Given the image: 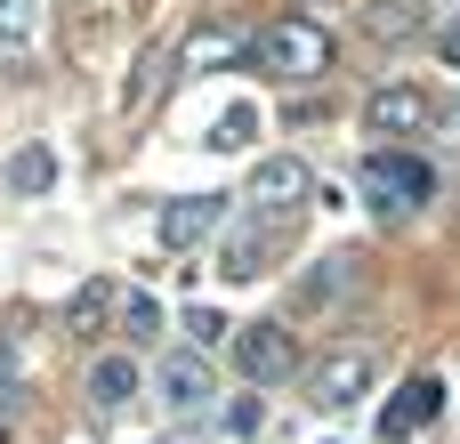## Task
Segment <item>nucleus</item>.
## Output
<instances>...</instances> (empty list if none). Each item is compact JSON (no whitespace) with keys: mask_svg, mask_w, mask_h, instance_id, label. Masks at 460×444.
I'll return each mask as SVG.
<instances>
[{"mask_svg":"<svg viewBox=\"0 0 460 444\" xmlns=\"http://www.w3.org/2000/svg\"><path fill=\"white\" fill-rule=\"evenodd\" d=\"M332 32L315 24V16H283V24H267L259 40H251V65L259 73H275V81H323L332 73Z\"/></svg>","mask_w":460,"mask_h":444,"instance_id":"1","label":"nucleus"},{"mask_svg":"<svg viewBox=\"0 0 460 444\" xmlns=\"http://www.w3.org/2000/svg\"><path fill=\"white\" fill-rule=\"evenodd\" d=\"M283 251H291V218H259V210H243V218L218 226V275H226V283H259Z\"/></svg>","mask_w":460,"mask_h":444,"instance_id":"2","label":"nucleus"},{"mask_svg":"<svg viewBox=\"0 0 460 444\" xmlns=\"http://www.w3.org/2000/svg\"><path fill=\"white\" fill-rule=\"evenodd\" d=\"M356 186H364V202L372 210H388V218H404V210H420V202H437V170L429 162H412V154H364V170H356Z\"/></svg>","mask_w":460,"mask_h":444,"instance_id":"3","label":"nucleus"},{"mask_svg":"<svg viewBox=\"0 0 460 444\" xmlns=\"http://www.w3.org/2000/svg\"><path fill=\"white\" fill-rule=\"evenodd\" d=\"M154 396H162L170 421H210V413H218V372H210V356H202V348H170L162 372H154Z\"/></svg>","mask_w":460,"mask_h":444,"instance_id":"4","label":"nucleus"},{"mask_svg":"<svg viewBox=\"0 0 460 444\" xmlns=\"http://www.w3.org/2000/svg\"><path fill=\"white\" fill-rule=\"evenodd\" d=\"M372 380H380V356H372V348H340V356H323V364L307 372V404H315V413H356V404L372 396Z\"/></svg>","mask_w":460,"mask_h":444,"instance_id":"5","label":"nucleus"},{"mask_svg":"<svg viewBox=\"0 0 460 444\" xmlns=\"http://www.w3.org/2000/svg\"><path fill=\"white\" fill-rule=\"evenodd\" d=\"M307 194H315V170H307L299 154H267V162L251 170V186H243V202H251L259 218H299Z\"/></svg>","mask_w":460,"mask_h":444,"instance_id":"6","label":"nucleus"},{"mask_svg":"<svg viewBox=\"0 0 460 444\" xmlns=\"http://www.w3.org/2000/svg\"><path fill=\"white\" fill-rule=\"evenodd\" d=\"M364 291V251H332V259H315V267H299V283H291V315L307 324V315H332L340 299H356Z\"/></svg>","mask_w":460,"mask_h":444,"instance_id":"7","label":"nucleus"},{"mask_svg":"<svg viewBox=\"0 0 460 444\" xmlns=\"http://www.w3.org/2000/svg\"><path fill=\"white\" fill-rule=\"evenodd\" d=\"M234 372L251 380V388H275V380H291L299 372V340L283 332V324H234Z\"/></svg>","mask_w":460,"mask_h":444,"instance_id":"8","label":"nucleus"},{"mask_svg":"<svg viewBox=\"0 0 460 444\" xmlns=\"http://www.w3.org/2000/svg\"><path fill=\"white\" fill-rule=\"evenodd\" d=\"M218 226H226V194H178V202H162V218H154L162 251H194V243H210Z\"/></svg>","mask_w":460,"mask_h":444,"instance_id":"9","label":"nucleus"},{"mask_svg":"<svg viewBox=\"0 0 460 444\" xmlns=\"http://www.w3.org/2000/svg\"><path fill=\"white\" fill-rule=\"evenodd\" d=\"M437 413H445V380H437V372H412V380L396 388V404H380V437L404 444V437H420Z\"/></svg>","mask_w":460,"mask_h":444,"instance_id":"10","label":"nucleus"},{"mask_svg":"<svg viewBox=\"0 0 460 444\" xmlns=\"http://www.w3.org/2000/svg\"><path fill=\"white\" fill-rule=\"evenodd\" d=\"M243 57H251V32H234V24H194V32L170 49L178 73H218V65H243Z\"/></svg>","mask_w":460,"mask_h":444,"instance_id":"11","label":"nucleus"},{"mask_svg":"<svg viewBox=\"0 0 460 444\" xmlns=\"http://www.w3.org/2000/svg\"><path fill=\"white\" fill-rule=\"evenodd\" d=\"M429 89H412V81H388V89H372L364 97V121L380 129V138H412V129H429Z\"/></svg>","mask_w":460,"mask_h":444,"instance_id":"12","label":"nucleus"},{"mask_svg":"<svg viewBox=\"0 0 460 444\" xmlns=\"http://www.w3.org/2000/svg\"><path fill=\"white\" fill-rule=\"evenodd\" d=\"M81 396H89L97 421H121V413L137 404V356H97L89 380H81Z\"/></svg>","mask_w":460,"mask_h":444,"instance_id":"13","label":"nucleus"},{"mask_svg":"<svg viewBox=\"0 0 460 444\" xmlns=\"http://www.w3.org/2000/svg\"><path fill=\"white\" fill-rule=\"evenodd\" d=\"M113 315H121V291H113L105 275H97V283H81V291L65 299V332H73V340H97Z\"/></svg>","mask_w":460,"mask_h":444,"instance_id":"14","label":"nucleus"},{"mask_svg":"<svg viewBox=\"0 0 460 444\" xmlns=\"http://www.w3.org/2000/svg\"><path fill=\"white\" fill-rule=\"evenodd\" d=\"M162 73H178V65H170V49H146V57H137V73H129V89H121V113H129V121H137V113L154 105Z\"/></svg>","mask_w":460,"mask_h":444,"instance_id":"15","label":"nucleus"},{"mask_svg":"<svg viewBox=\"0 0 460 444\" xmlns=\"http://www.w3.org/2000/svg\"><path fill=\"white\" fill-rule=\"evenodd\" d=\"M49 186H57V154L49 146H24L8 162V194H49Z\"/></svg>","mask_w":460,"mask_h":444,"instance_id":"16","label":"nucleus"},{"mask_svg":"<svg viewBox=\"0 0 460 444\" xmlns=\"http://www.w3.org/2000/svg\"><path fill=\"white\" fill-rule=\"evenodd\" d=\"M40 32V0H0V49H32Z\"/></svg>","mask_w":460,"mask_h":444,"instance_id":"17","label":"nucleus"},{"mask_svg":"<svg viewBox=\"0 0 460 444\" xmlns=\"http://www.w3.org/2000/svg\"><path fill=\"white\" fill-rule=\"evenodd\" d=\"M251 138H259V113H251V105H226V113L210 121V146H218V154H234V146H251Z\"/></svg>","mask_w":460,"mask_h":444,"instance_id":"18","label":"nucleus"},{"mask_svg":"<svg viewBox=\"0 0 460 444\" xmlns=\"http://www.w3.org/2000/svg\"><path fill=\"white\" fill-rule=\"evenodd\" d=\"M226 340H234V332H226V315H218V307H186V348H202V356H210V348H226Z\"/></svg>","mask_w":460,"mask_h":444,"instance_id":"19","label":"nucleus"},{"mask_svg":"<svg viewBox=\"0 0 460 444\" xmlns=\"http://www.w3.org/2000/svg\"><path fill=\"white\" fill-rule=\"evenodd\" d=\"M121 332L129 340H162V307L154 299H121Z\"/></svg>","mask_w":460,"mask_h":444,"instance_id":"20","label":"nucleus"},{"mask_svg":"<svg viewBox=\"0 0 460 444\" xmlns=\"http://www.w3.org/2000/svg\"><path fill=\"white\" fill-rule=\"evenodd\" d=\"M16 380H24V364H16V340L0 332V421L16 413Z\"/></svg>","mask_w":460,"mask_h":444,"instance_id":"21","label":"nucleus"},{"mask_svg":"<svg viewBox=\"0 0 460 444\" xmlns=\"http://www.w3.org/2000/svg\"><path fill=\"white\" fill-rule=\"evenodd\" d=\"M429 129H437L445 146H460V97H437V105H429Z\"/></svg>","mask_w":460,"mask_h":444,"instance_id":"22","label":"nucleus"},{"mask_svg":"<svg viewBox=\"0 0 460 444\" xmlns=\"http://www.w3.org/2000/svg\"><path fill=\"white\" fill-rule=\"evenodd\" d=\"M412 8H420V24H429V16H453L460 24V0H412Z\"/></svg>","mask_w":460,"mask_h":444,"instance_id":"23","label":"nucleus"},{"mask_svg":"<svg viewBox=\"0 0 460 444\" xmlns=\"http://www.w3.org/2000/svg\"><path fill=\"white\" fill-rule=\"evenodd\" d=\"M437 57H445V65L460 73V24H445V40H437Z\"/></svg>","mask_w":460,"mask_h":444,"instance_id":"24","label":"nucleus"}]
</instances>
